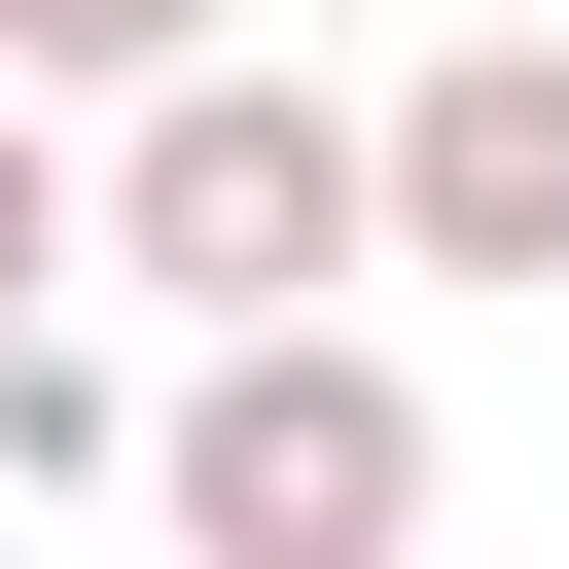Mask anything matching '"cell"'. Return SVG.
<instances>
[{"instance_id": "1", "label": "cell", "mask_w": 569, "mask_h": 569, "mask_svg": "<svg viewBox=\"0 0 569 569\" xmlns=\"http://www.w3.org/2000/svg\"><path fill=\"white\" fill-rule=\"evenodd\" d=\"M142 498H178V569H391V533H427V356H356V320H213L178 427H142Z\"/></svg>"}, {"instance_id": "2", "label": "cell", "mask_w": 569, "mask_h": 569, "mask_svg": "<svg viewBox=\"0 0 569 569\" xmlns=\"http://www.w3.org/2000/svg\"><path fill=\"white\" fill-rule=\"evenodd\" d=\"M107 249L142 284H213V320H320L356 249H391V107H320V71H142V142H107Z\"/></svg>"}, {"instance_id": "3", "label": "cell", "mask_w": 569, "mask_h": 569, "mask_svg": "<svg viewBox=\"0 0 569 569\" xmlns=\"http://www.w3.org/2000/svg\"><path fill=\"white\" fill-rule=\"evenodd\" d=\"M391 249L427 284H569V0H462L391 71Z\"/></svg>"}, {"instance_id": "4", "label": "cell", "mask_w": 569, "mask_h": 569, "mask_svg": "<svg viewBox=\"0 0 569 569\" xmlns=\"http://www.w3.org/2000/svg\"><path fill=\"white\" fill-rule=\"evenodd\" d=\"M142 427H178V391H107V356H71V320H0V498H107V462H142Z\"/></svg>"}, {"instance_id": "5", "label": "cell", "mask_w": 569, "mask_h": 569, "mask_svg": "<svg viewBox=\"0 0 569 569\" xmlns=\"http://www.w3.org/2000/svg\"><path fill=\"white\" fill-rule=\"evenodd\" d=\"M0 71H107L142 107V71H213V0H0Z\"/></svg>"}, {"instance_id": "6", "label": "cell", "mask_w": 569, "mask_h": 569, "mask_svg": "<svg viewBox=\"0 0 569 569\" xmlns=\"http://www.w3.org/2000/svg\"><path fill=\"white\" fill-rule=\"evenodd\" d=\"M71 249H107V213H71V142H36V71H0V320H36Z\"/></svg>"}]
</instances>
